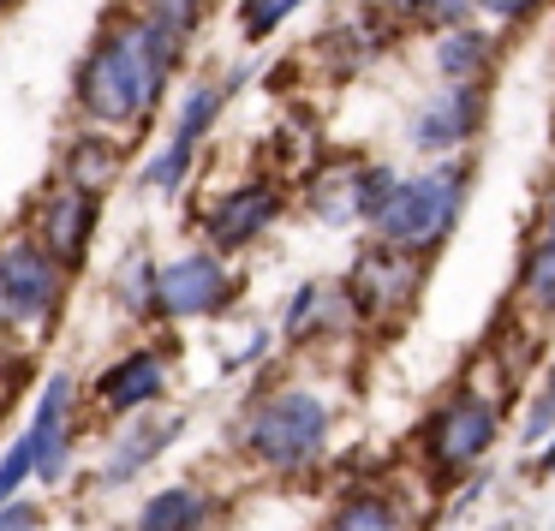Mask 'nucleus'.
<instances>
[{"instance_id":"obj_10","label":"nucleus","mask_w":555,"mask_h":531,"mask_svg":"<svg viewBox=\"0 0 555 531\" xmlns=\"http://www.w3.org/2000/svg\"><path fill=\"white\" fill-rule=\"evenodd\" d=\"M30 454H37V478L61 483L66 459H73V376H54L37 400V418H30Z\"/></svg>"},{"instance_id":"obj_3","label":"nucleus","mask_w":555,"mask_h":531,"mask_svg":"<svg viewBox=\"0 0 555 531\" xmlns=\"http://www.w3.org/2000/svg\"><path fill=\"white\" fill-rule=\"evenodd\" d=\"M240 442L263 471H305L328 442V400L311 388H275L245 412Z\"/></svg>"},{"instance_id":"obj_11","label":"nucleus","mask_w":555,"mask_h":531,"mask_svg":"<svg viewBox=\"0 0 555 531\" xmlns=\"http://www.w3.org/2000/svg\"><path fill=\"white\" fill-rule=\"evenodd\" d=\"M275 216H281V192L251 180L209 209V239H216L221 251H240V245H251L263 228H275Z\"/></svg>"},{"instance_id":"obj_24","label":"nucleus","mask_w":555,"mask_h":531,"mask_svg":"<svg viewBox=\"0 0 555 531\" xmlns=\"http://www.w3.org/2000/svg\"><path fill=\"white\" fill-rule=\"evenodd\" d=\"M412 13H424V18H436V25H454V18H466V7L472 0H406Z\"/></svg>"},{"instance_id":"obj_14","label":"nucleus","mask_w":555,"mask_h":531,"mask_svg":"<svg viewBox=\"0 0 555 531\" xmlns=\"http://www.w3.org/2000/svg\"><path fill=\"white\" fill-rule=\"evenodd\" d=\"M478 132V90L472 85H448L430 108H418L412 120V144L418 150H454Z\"/></svg>"},{"instance_id":"obj_15","label":"nucleus","mask_w":555,"mask_h":531,"mask_svg":"<svg viewBox=\"0 0 555 531\" xmlns=\"http://www.w3.org/2000/svg\"><path fill=\"white\" fill-rule=\"evenodd\" d=\"M138 531H209V495L192 483H168L144 502Z\"/></svg>"},{"instance_id":"obj_18","label":"nucleus","mask_w":555,"mask_h":531,"mask_svg":"<svg viewBox=\"0 0 555 531\" xmlns=\"http://www.w3.org/2000/svg\"><path fill=\"white\" fill-rule=\"evenodd\" d=\"M519 299H526L531 311L555 316V239H543L538 251L526 257V275H519Z\"/></svg>"},{"instance_id":"obj_16","label":"nucleus","mask_w":555,"mask_h":531,"mask_svg":"<svg viewBox=\"0 0 555 531\" xmlns=\"http://www.w3.org/2000/svg\"><path fill=\"white\" fill-rule=\"evenodd\" d=\"M483 61H490V42H483L478 30H448V37L436 42V66H442L448 85H478Z\"/></svg>"},{"instance_id":"obj_19","label":"nucleus","mask_w":555,"mask_h":531,"mask_svg":"<svg viewBox=\"0 0 555 531\" xmlns=\"http://www.w3.org/2000/svg\"><path fill=\"white\" fill-rule=\"evenodd\" d=\"M114 173H120V150H114V144H96V138H90V144L73 150V168H66V180L85 185V192H102Z\"/></svg>"},{"instance_id":"obj_23","label":"nucleus","mask_w":555,"mask_h":531,"mask_svg":"<svg viewBox=\"0 0 555 531\" xmlns=\"http://www.w3.org/2000/svg\"><path fill=\"white\" fill-rule=\"evenodd\" d=\"M550 436H555V400L543 394L538 406L526 412V448H543V442H550Z\"/></svg>"},{"instance_id":"obj_7","label":"nucleus","mask_w":555,"mask_h":531,"mask_svg":"<svg viewBox=\"0 0 555 531\" xmlns=\"http://www.w3.org/2000/svg\"><path fill=\"white\" fill-rule=\"evenodd\" d=\"M233 305V275L209 251H185L156 269V316H216Z\"/></svg>"},{"instance_id":"obj_20","label":"nucleus","mask_w":555,"mask_h":531,"mask_svg":"<svg viewBox=\"0 0 555 531\" xmlns=\"http://www.w3.org/2000/svg\"><path fill=\"white\" fill-rule=\"evenodd\" d=\"M114 293H120V305L132 316H156V263H150V257H126Z\"/></svg>"},{"instance_id":"obj_13","label":"nucleus","mask_w":555,"mask_h":531,"mask_svg":"<svg viewBox=\"0 0 555 531\" xmlns=\"http://www.w3.org/2000/svg\"><path fill=\"white\" fill-rule=\"evenodd\" d=\"M162 388H168V359H162L156 347H144V352H126V359L102 376L96 394L108 412H144L162 400Z\"/></svg>"},{"instance_id":"obj_8","label":"nucleus","mask_w":555,"mask_h":531,"mask_svg":"<svg viewBox=\"0 0 555 531\" xmlns=\"http://www.w3.org/2000/svg\"><path fill=\"white\" fill-rule=\"evenodd\" d=\"M216 114H221V90H209V85H192V90H185L180 120H173V138L162 144V156L144 168V180L156 185V192H173V185L192 173V156H197V144L209 138Z\"/></svg>"},{"instance_id":"obj_26","label":"nucleus","mask_w":555,"mask_h":531,"mask_svg":"<svg viewBox=\"0 0 555 531\" xmlns=\"http://www.w3.org/2000/svg\"><path fill=\"white\" fill-rule=\"evenodd\" d=\"M483 7H490L495 18H526V13H538L543 0H483Z\"/></svg>"},{"instance_id":"obj_5","label":"nucleus","mask_w":555,"mask_h":531,"mask_svg":"<svg viewBox=\"0 0 555 531\" xmlns=\"http://www.w3.org/2000/svg\"><path fill=\"white\" fill-rule=\"evenodd\" d=\"M61 281H66L61 263H54L37 239L0 245V328H13V335H42V328H54Z\"/></svg>"},{"instance_id":"obj_4","label":"nucleus","mask_w":555,"mask_h":531,"mask_svg":"<svg viewBox=\"0 0 555 531\" xmlns=\"http://www.w3.org/2000/svg\"><path fill=\"white\" fill-rule=\"evenodd\" d=\"M495 436H502V406H495L490 394H478V388H460V394L442 400V406L430 412V424H424V466H430L436 478H460L466 466H478V459L490 454Z\"/></svg>"},{"instance_id":"obj_1","label":"nucleus","mask_w":555,"mask_h":531,"mask_svg":"<svg viewBox=\"0 0 555 531\" xmlns=\"http://www.w3.org/2000/svg\"><path fill=\"white\" fill-rule=\"evenodd\" d=\"M173 54H180V30H168L162 18H126L108 30L96 54L78 73V102H85L90 120L102 126H132L156 108L162 85L173 73Z\"/></svg>"},{"instance_id":"obj_2","label":"nucleus","mask_w":555,"mask_h":531,"mask_svg":"<svg viewBox=\"0 0 555 531\" xmlns=\"http://www.w3.org/2000/svg\"><path fill=\"white\" fill-rule=\"evenodd\" d=\"M466 185H472L466 161L430 168L418 180H395L383 192V204L371 209L376 239L395 245V251H430V245H442L454 233L460 209H466Z\"/></svg>"},{"instance_id":"obj_28","label":"nucleus","mask_w":555,"mask_h":531,"mask_svg":"<svg viewBox=\"0 0 555 531\" xmlns=\"http://www.w3.org/2000/svg\"><path fill=\"white\" fill-rule=\"evenodd\" d=\"M543 228H550V239H555V185H550V197H543Z\"/></svg>"},{"instance_id":"obj_29","label":"nucleus","mask_w":555,"mask_h":531,"mask_svg":"<svg viewBox=\"0 0 555 531\" xmlns=\"http://www.w3.org/2000/svg\"><path fill=\"white\" fill-rule=\"evenodd\" d=\"M543 394H550V400H555V371H550V388H543Z\"/></svg>"},{"instance_id":"obj_9","label":"nucleus","mask_w":555,"mask_h":531,"mask_svg":"<svg viewBox=\"0 0 555 531\" xmlns=\"http://www.w3.org/2000/svg\"><path fill=\"white\" fill-rule=\"evenodd\" d=\"M90 228H96V192H85V185H61V192L42 197V209H37V245L61 269L66 263H85Z\"/></svg>"},{"instance_id":"obj_12","label":"nucleus","mask_w":555,"mask_h":531,"mask_svg":"<svg viewBox=\"0 0 555 531\" xmlns=\"http://www.w3.org/2000/svg\"><path fill=\"white\" fill-rule=\"evenodd\" d=\"M180 430H185V418H173V412H156V418H132V424L120 430V442H114L108 466H102V490H120V483H132L138 471H144L150 459H156Z\"/></svg>"},{"instance_id":"obj_17","label":"nucleus","mask_w":555,"mask_h":531,"mask_svg":"<svg viewBox=\"0 0 555 531\" xmlns=\"http://www.w3.org/2000/svg\"><path fill=\"white\" fill-rule=\"evenodd\" d=\"M323 531H400V514H395V502L388 495H352V502H340L335 507V519H328Z\"/></svg>"},{"instance_id":"obj_21","label":"nucleus","mask_w":555,"mask_h":531,"mask_svg":"<svg viewBox=\"0 0 555 531\" xmlns=\"http://www.w3.org/2000/svg\"><path fill=\"white\" fill-rule=\"evenodd\" d=\"M299 7H305V0H245L240 25H245V37H251V42H263V37H275V30L287 25Z\"/></svg>"},{"instance_id":"obj_25","label":"nucleus","mask_w":555,"mask_h":531,"mask_svg":"<svg viewBox=\"0 0 555 531\" xmlns=\"http://www.w3.org/2000/svg\"><path fill=\"white\" fill-rule=\"evenodd\" d=\"M30 526H37V507H18V502L0 507V531H30Z\"/></svg>"},{"instance_id":"obj_22","label":"nucleus","mask_w":555,"mask_h":531,"mask_svg":"<svg viewBox=\"0 0 555 531\" xmlns=\"http://www.w3.org/2000/svg\"><path fill=\"white\" fill-rule=\"evenodd\" d=\"M25 478H37V454H30V436H18V442L7 448V459H0V502H13Z\"/></svg>"},{"instance_id":"obj_27","label":"nucleus","mask_w":555,"mask_h":531,"mask_svg":"<svg viewBox=\"0 0 555 531\" xmlns=\"http://www.w3.org/2000/svg\"><path fill=\"white\" fill-rule=\"evenodd\" d=\"M538 466H543V478H555V436L543 442V459H538Z\"/></svg>"},{"instance_id":"obj_6","label":"nucleus","mask_w":555,"mask_h":531,"mask_svg":"<svg viewBox=\"0 0 555 531\" xmlns=\"http://www.w3.org/2000/svg\"><path fill=\"white\" fill-rule=\"evenodd\" d=\"M418 287H424L418 251H395V245H383V251H364L359 263H352L347 299L359 305V316H371V323H388V316L412 311Z\"/></svg>"}]
</instances>
